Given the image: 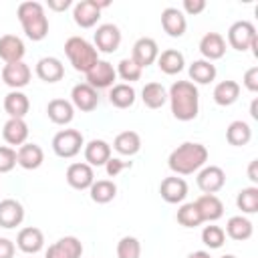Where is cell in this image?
<instances>
[{"instance_id": "6da1fadb", "label": "cell", "mask_w": 258, "mask_h": 258, "mask_svg": "<svg viewBox=\"0 0 258 258\" xmlns=\"http://www.w3.org/2000/svg\"><path fill=\"white\" fill-rule=\"evenodd\" d=\"M167 99L171 105V115L177 121H191L198 117L200 93L191 81H175L167 91Z\"/></svg>"}, {"instance_id": "7a4b0ae2", "label": "cell", "mask_w": 258, "mask_h": 258, "mask_svg": "<svg viewBox=\"0 0 258 258\" xmlns=\"http://www.w3.org/2000/svg\"><path fill=\"white\" fill-rule=\"evenodd\" d=\"M206 161H208L206 145L194 141H185L177 145L167 157V165L175 175H191L200 171L206 165Z\"/></svg>"}, {"instance_id": "3957f363", "label": "cell", "mask_w": 258, "mask_h": 258, "mask_svg": "<svg viewBox=\"0 0 258 258\" xmlns=\"http://www.w3.org/2000/svg\"><path fill=\"white\" fill-rule=\"evenodd\" d=\"M16 16H18V20L22 24L24 34L30 40L46 38V34H48V18H46L44 8H42L40 2H34V0L20 2L18 10H16Z\"/></svg>"}, {"instance_id": "277c9868", "label": "cell", "mask_w": 258, "mask_h": 258, "mask_svg": "<svg viewBox=\"0 0 258 258\" xmlns=\"http://www.w3.org/2000/svg\"><path fill=\"white\" fill-rule=\"evenodd\" d=\"M64 52H67L73 69L79 71V73L91 71L93 64H97V60H99V52H97L95 44H91L83 36H71V38H67Z\"/></svg>"}, {"instance_id": "5b68a950", "label": "cell", "mask_w": 258, "mask_h": 258, "mask_svg": "<svg viewBox=\"0 0 258 258\" xmlns=\"http://www.w3.org/2000/svg\"><path fill=\"white\" fill-rule=\"evenodd\" d=\"M85 145V139H83V133L77 131V129H62L58 131L54 137H52V151L62 157V159H71L75 157L81 147Z\"/></svg>"}, {"instance_id": "8992f818", "label": "cell", "mask_w": 258, "mask_h": 258, "mask_svg": "<svg viewBox=\"0 0 258 258\" xmlns=\"http://www.w3.org/2000/svg\"><path fill=\"white\" fill-rule=\"evenodd\" d=\"M111 2L109 0H103V2H97V0H81L73 6V20L77 26L81 28H91L97 24V20L101 18V10L107 8Z\"/></svg>"}, {"instance_id": "52a82bcc", "label": "cell", "mask_w": 258, "mask_h": 258, "mask_svg": "<svg viewBox=\"0 0 258 258\" xmlns=\"http://www.w3.org/2000/svg\"><path fill=\"white\" fill-rule=\"evenodd\" d=\"M256 40H258L256 28H254V24L248 22V20H238V22H234V24L228 28V42H230V46H232L234 50L244 52V50H248Z\"/></svg>"}, {"instance_id": "ba28073f", "label": "cell", "mask_w": 258, "mask_h": 258, "mask_svg": "<svg viewBox=\"0 0 258 258\" xmlns=\"http://www.w3.org/2000/svg\"><path fill=\"white\" fill-rule=\"evenodd\" d=\"M119 44H121V30H119L117 24L107 22V24L97 26V30H95V48H97V52L101 50L105 54H111L119 48Z\"/></svg>"}, {"instance_id": "9c48e42d", "label": "cell", "mask_w": 258, "mask_h": 258, "mask_svg": "<svg viewBox=\"0 0 258 258\" xmlns=\"http://www.w3.org/2000/svg\"><path fill=\"white\" fill-rule=\"evenodd\" d=\"M85 75H87V85H91L95 91L111 89L115 79H117V71L107 60H97V64H93V69L87 71Z\"/></svg>"}, {"instance_id": "30bf717a", "label": "cell", "mask_w": 258, "mask_h": 258, "mask_svg": "<svg viewBox=\"0 0 258 258\" xmlns=\"http://www.w3.org/2000/svg\"><path fill=\"white\" fill-rule=\"evenodd\" d=\"M157 56H159V46H157V42L153 38L141 36V38L135 40L133 50H131V58H133V62L137 67L145 69V67L153 64L157 60Z\"/></svg>"}, {"instance_id": "8fae6325", "label": "cell", "mask_w": 258, "mask_h": 258, "mask_svg": "<svg viewBox=\"0 0 258 258\" xmlns=\"http://www.w3.org/2000/svg\"><path fill=\"white\" fill-rule=\"evenodd\" d=\"M30 67L24 62V60H18V62H8L4 64L2 69V81L12 89V91H18L22 87H26L30 83Z\"/></svg>"}, {"instance_id": "7c38bea8", "label": "cell", "mask_w": 258, "mask_h": 258, "mask_svg": "<svg viewBox=\"0 0 258 258\" xmlns=\"http://www.w3.org/2000/svg\"><path fill=\"white\" fill-rule=\"evenodd\" d=\"M198 187L204 191V194H216L224 187L226 183V173L222 167L218 165H204L200 171H198Z\"/></svg>"}, {"instance_id": "4fadbf2b", "label": "cell", "mask_w": 258, "mask_h": 258, "mask_svg": "<svg viewBox=\"0 0 258 258\" xmlns=\"http://www.w3.org/2000/svg\"><path fill=\"white\" fill-rule=\"evenodd\" d=\"M71 103H73V107H77L79 111L91 113V111H95L97 105H99V95H97V91H95L91 85L79 83V85H75L73 91H71Z\"/></svg>"}, {"instance_id": "5bb4252c", "label": "cell", "mask_w": 258, "mask_h": 258, "mask_svg": "<svg viewBox=\"0 0 258 258\" xmlns=\"http://www.w3.org/2000/svg\"><path fill=\"white\" fill-rule=\"evenodd\" d=\"M81 254H83L81 240L75 236H64L48 246L44 258H81Z\"/></svg>"}, {"instance_id": "9a60e30c", "label": "cell", "mask_w": 258, "mask_h": 258, "mask_svg": "<svg viewBox=\"0 0 258 258\" xmlns=\"http://www.w3.org/2000/svg\"><path fill=\"white\" fill-rule=\"evenodd\" d=\"M95 181L93 167L89 163H71L67 167V183L75 189H89Z\"/></svg>"}, {"instance_id": "2e32d148", "label": "cell", "mask_w": 258, "mask_h": 258, "mask_svg": "<svg viewBox=\"0 0 258 258\" xmlns=\"http://www.w3.org/2000/svg\"><path fill=\"white\" fill-rule=\"evenodd\" d=\"M200 52L204 60H218L226 54V40L220 32H206L200 40Z\"/></svg>"}, {"instance_id": "e0dca14e", "label": "cell", "mask_w": 258, "mask_h": 258, "mask_svg": "<svg viewBox=\"0 0 258 258\" xmlns=\"http://www.w3.org/2000/svg\"><path fill=\"white\" fill-rule=\"evenodd\" d=\"M194 204H196V208H198V212L202 216V222H216V220H220L224 216V204L214 194H204Z\"/></svg>"}, {"instance_id": "ac0fdd59", "label": "cell", "mask_w": 258, "mask_h": 258, "mask_svg": "<svg viewBox=\"0 0 258 258\" xmlns=\"http://www.w3.org/2000/svg\"><path fill=\"white\" fill-rule=\"evenodd\" d=\"M24 220V208L20 202L12 200V198H6L0 202V228H16L20 226Z\"/></svg>"}, {"instance_id": "d6986e66", "label": "cell", "mask_w": 258, "mask_h": 258, "mask_svg": "<svg viewBox=\"0 0 258 258\" xmlns=\"http://www.w3.org/2000/svg\"><path fill=\"white\" fill-rule=\"evenodd\" d=\"M161 26L163 30L173 36V38H179L183 36L185 28H187V20L183 16V12L179 8H173V6H167L163 12H161Z\"/></svg>"}, {"instance_id": "ffe728a7", "label": "cell", "mask_w": 258, "mask_h": 258, "mask_svg": "<svg viewBox=\"0 0 258 258\" xmlns=\"http://www.w3.org/2000/svg\"><path fill=\"white\" fill-rule=\"evenodd\" d=\"M159 194L167 204H181L187 196V183H185V179H181L177 175L165 177L159 185Z\"/></svg>"}, {"instance_id": "44dd1931", "label": "cell", "mask_w": 258, "mask_h": 258, "mask_svg": "<svg viewBox=\"0 0 258 258\" xmlns=\"http://www.w3.org/2000/svg\"><path fill=\"white\" fill-rule=\"evenodd\" d=\"M26 46L22 42L20 36L16 34H4L0 36V58L8 64V62H18L24 58Z\"/></svg>"}, {"instance_id": "7402d4cb", "label": "cell", "mask_w": 258, "mask_h": 258, "mask_svg": "<svg viewBox=\"0 0 258 258\" xmlns=\"http://www.w3.org/2000/svg\"><path fill=\"white\" fill-rule=\"evenodd\" d=\"M16 246L24 252V254H36L42 250L44 246V236H42V230L34 228V226H28V228H22L16 236Z\"/></svg>"}, {"instance_id": "603a6c76", "label": "cell", "mask_w": 258, "mask_h": 258, "mask_svg": "<svg viewBox=\"0 0 258 258\" xmlns=\"http://www.w3.org/2000/svg\"><path fill=\"white\" fill-rule=\"evenodd\" d=\"M44 161V151L36 143H24L16 151V163L22 169H38Z\"/></svg>"}, {"instance_id": "cb8c5ba5", "label": "cell", "mask_w": 258, "mask_h": 258, "mask_svg": "<svg viewBox=\"0 0 258 258\" xmlns=\"http://www.w3.org/2000/svg\"><path fill=\"white\" fill-rule=\"evenodd\" d=\"M36 77L44 83H58L64 77V67L56 56H42L36 62Z\"/></svg>"}, {"instance_id": "d4e9b609", "label": "cell", "mask_w": 258, "mask_h": 258, "mask_svg": "<svg viewBox=\"0 0 258 258\" xmlns=\"http://www.w3.org/2000/svg\"><path fill=\"white\" fill-rule=\"evenodd\" d=\"M46 115L54 125H69L75 117V107L67 99H52L46 105Z\"/></svg>"}, {"instance_id": "484cf974", "label": "cell", "mask_w": 258, "mask_h": 258, "mask_svg": "<svg viewBox=\"0 0 258 258\" xmlns=\"http://www.w3.org/2000/svg\"><path fill=\"white\" fill-rule=\"evenodd\" d=\"M111 157V145L105 139H91L85 145V161L91 167H99L105 165Z\"/></svg>"}, {"instance_id": "4316f807", "label": "cell", "mask_w": 258, "mask_h": 258, "mask_svg": "<svg viewBox=\"0 0 258 258\" xmlns=\"http://www.w3.org/2000/svg\"><path fill=\"white\" fill-rule=\"evenodd\" d=\"M30 109V101L22 91H10L4 97V111L10 119H24Z\"/></svg>"}, {"instance_id": "83f0119b", "label": "cell", "mask_w": 258, "mask_h": 258, "mask_svg": "<svg viewBox=\"0 0 258 258\" xmlns=\"http://www.w3.org/2000/svg\"><path fill=\"white\" fill-rule=\"evenodd\" d=\"M2 137L8 145H24L28 139V125L24 119H8L2 127Z\"/></svg>"}, {"instance_id": "f1b7e54d", "label": "cell", "mask_w": 258, "mask_h": 258, "mask_svg": "<svg viewBox=\"0 0 258 258\" xmlns=\"http://www.w3.org/2000/svg\"><path fill=\"white\" fill-rule=\"evenodd\" d=\"M214 101L216 105L220 107H230L238 101L240 97V85L236 81H220L216 87H214Z\"/></svg>"}, {"instance_id": "f546056e", "label": "cell", "mask_w": 258, "mask_h": 258, "mask_svg": "<svg viewBox=\"0 0 258 258\" xmlns=\"http://www.w3.org/2000/svg\"><path fill=\"white\" fill-rule=\"evenodd\" d=\"M183 64H185V58L175 48H167V50L159 52V56H157V67L165 75H177V73H181L183 71Z\"/></svg>"}, {"instance_id": "4dcf8cb0", "label": "cell", "mask_w": 258, "mask_h": 258, "mask_svg": "<svg viewBox=\"0 0 258 258\" xmlns=\"http://www.w3.org/2000/svg\"><path fill=\"white\" fill-rule=\"evenodd\" d=\"M113 149L117 153H121V155H127V157L135 155L141 149V137H139V133H135V131H121L113 139Z\"/></svg>"}, {"instance_id": "1f68e13d", "label": "cell", "mask_w": 258, "mask_h": 258, "mask_svg": "<svg viewBox=\"0 0 258 258\" xmlns=\"http://www.w3.org/2000/svg\"><path fill=\"white\" fill-rule=\"evenodd\" d=\"M252 232H254V226L246 216H232L226 222V234L236 242L248 240L252 236Z\"/></svg>"}, {"instance_id": "d6a6232c", "label": "cell", "mask_w": 258, "mask_h": 258, "mask_svg": "<svg viewBox=\"0 0 258 258\" xmlns=\"http://www.w3.org/2000/svg\"><path fill=\"white\" fill-rule=\"evenodd\" d=\"M109 103L117 109H129L135 103V89L129 83L113 85L109 91Z\"/></svg>"}, {"instance_id": "836d02e7", "label": "cell", "mask_w": 258, "mask_h": 258, "mask_svg": "<svg viewBox=\"0 0 258 258\" xmlns=\"http://www.w3.org/2000/svg\"><path fill=\"white\" fill-rule=\"evenodd\" d=\"M141 99L149 109H161L167 101V91L161 83H147L141 91Z\"/></svg>"}, {"instance_id": "e575fe53", "label": "cell", "mask_w": 258, "mask_h": 258, "mask_svg": "<svg viewBox=\"0 0 258 258\" xmlns=\"http://www.w3.org/2000/svg\"><path fill=\"white\" fill-rule=\"evenodd\" d=\"M216 67L210 62V60H204V58H200V60H194L191 64H189V79L194 81V85L198 83V85H208V83H212L214 79H216Z\"/></svg>"}, {"instance_id": "d590c367", "label": "cell", "mask_w": 258, "mask_h": 258, "mask_svg": "<svg viewBox=\"0 0 258 258\" xmlns=\"http://www.w3.org/2000/svg\"><path fill=\"white\" fill-rule=\"evenodd\" d=\"M252 139V129L246 121H232L226 129V141L234 147H242Z\"/></svg>"}, {"instance_id": "8d00e7d4", "label": "cell", "mask_w": 258, "mask_h": 258, "mask_svg": "<svg viewBox=\"0 0 258 258\" xmlns=\"http://www.w3.org/2000/svg\"><path fill=\"white\" fill-rule=\"evenodd\" d=\"M89 191H91V200L95 204H109L117 196V185L111 179H97V181H93Z\"/></svg>"}, {"instance_id": "74e56055", "label": "cell", "mask_w": 258, "mask_h": 258, "mask_svg": "<svg viewBox=\"0 0 258 258\" xmlns=\"http://www.w3.org/2000/svg\"><path fill=\"white\" fill-rule=\"evenodd\" d=\"M236 206L244 214H256L258 212V187L256 185L242 187L236 196Z\"/></svg>"}, {"instance_id": "f35d334b", "label": "cell", "mask_w": 258, "mask_h": 258, "mask_svg": "<svg viewBox=\"0 0 258 258\" xmlns=\"http://www.w3.org/2000/svg\"><path fill=\"white\" fill-rule=\"evenodd\" d=\"M175 218H177V224H181L183 228H196V226L202 224V216H200V212H198V208H196L194 202L183 204L177 210V216Z\"/></svg>"}, {"instance_id": "ab89813d", "label": "cell", "mask_w": 258, "mask_h": 258, "mask_svg": "<svg viewBox=\"0 0 258 258\" xmlns=\"http://www.w3.org/2000/svg\"><path fill=\"white\" fill-rule=\"evenodd\" d=\"M141 242L135 236H123L117 242V258H139Z\"/></svg>"}, {"instance_id": "60d3db41", "label": "cell", "mask_w": 258, "mask_h": 258, "mask_svg": "<svg viewBox=\"0 0 258 258\" xmlns=\"http://www.w3.org/2000/svg\"><path fill=\"white\" fill-rule=\"evenodd\" d=\"M202 242L210 248V250H218V248H222L224 246V242H226V232L220 228V226H206L204 230H202Z\"/></svg>"}, {"instance_id": "b9f144b4", "label": "cell", "mask_w": 258, "mask_h": 258, "mask_svg": "<svg viewBox=\"0 0 258 258\" xmlns=\"http://www.w3.org/2000/svg\"><path fill=\"white\" fill-rule=\"evenodd\" d=\"M141 73H143V69L137 67V64L133 62V58H121L119 64H117V75H119L123 81H129V83L139 81V79H141Z\"/></svg>"}, {"instance_id": "7bdbcfd3", "label": "cell", "mask_w": 258, "mask_h": 258, "mask_svg": "<svg viewBox=\"0 0 258 258\" xmlns=\"http://www.w3.org/2000/svg\"><path fill=\"white\" fill-rule=\"evenodd\" d=\"M16 165V151L8 145H0V173H8Z\"/></svg>"}, {"instance_id": "ee69618b", "label": "cell", "mask_w": 258, "mask_h": 258, "mask_svg": "<svg viewBox=\"0 0 258 258\" xmlns=\"http://www.w3.org/2000/svg\"><path fill=\"white\" fill-rule=\"evenodd\" d=\"M127 167H131V161H123V159H119V157H109V161L105 163V169H107V175L109 177H115V175H119L123 169H127Z\"/></svg>"}, {"instance_id": "f6af8a7d", "label": "cell", "mask_w": 258, "mask_h": 258, "mask_svg": "<svg viewBox=\"0 0 258 258\" xmlns=\"http://www.w3.org/2000/svg\"><path fill=\"white\" fill-rule=\"evenodd\" d=\"M244 87L250 91V93H256L258 91V67H250L246 73H244Z\"/></svg>"}, {"instance_id": "bcb514c9", "label": "cell", "mask_w": 258, "mask_h": 258, "mask_svg": "<svg viewBox=\"0 0 258 258\" xmlns=\"http://www.w3.org/2000/svg\"><path fill=\"white\" fill-rule=\"evenodd\" d=\"M183 10L191 16L206 10V0H183Z\"/></svg>"}, {"instance_id": "7dc6e473", "label": "cell", "mask_w": 258, "mask_h": 258, "mask_svg": "<svg viewBox=\"0 0 258 258\" xmlns=\"http://www.w3.org/2000/svg\"><path fill=\"white\" fill-rule=\"evenodd\" d=\"M16 246L8 238H0V258H14Z\"/></svg>"}, {"instance_id": "c3c4849f", "label": "cell", "mask_w": 258, "mask_h": 258, "mask_svg": "<svg viewBox=\"0 0 258 258\" xmlns=\"http://www.w3.org/2000/svg\"><path fill=\"white\" fill-rule=\"evenodd\" d=\"M71 4H73L71 0H48V8L54 10V12H62V10H67Z\"/></svg>"}, {"instance_id": "681fc988", "label": "cell", "mask_w": 258, "mask_h": 258, "mask_svg": "<svg viewBox=\"0 0 258 258\" xmlns=\"http://www.w3.org/2000/svg\"><path fill=\"white\" fill-rule=\"evenodd\" d=\"M248 179H250L252 183L258 181V159H252V161H250V165H248Z\"/></svg>"}, {"instance_id": "f907efd6", "label": "cell", "mask_w": 258, "mask_h": 258, "mask_svg": "<svg viewBox=\"0 0 258 258\" xmlns=\"http://www.w3.org/2000/svg\"><path fill=\"white\" fill-rule=\"evenodd\" d=\"M187 258H212V256H210V252H206V250H196V252L187 254Z\"/></svg>"}, {"instance_id": "816d5d0a", "label": "cell", "mask_w": 258, "mask_h": 258, "mask_svg": "<svg viewBox=\"0 0 258 258\" xmlns=\"http://www.w3.org/2000/svg\"><path fill=\"white\" fill-rule=\"evenodd\" d=\"M250 117L252 119H258V99H254L252 105H250Z\"/></svg>"}, {"instance_id": "f5cc1de1", "label": "cell", "mask_w": 258, "mask_h": 258, "mask_svg": "<svg viewBox=\"0 0 258 258\" xmlns=\"http://www.w3.org/2000/svg\"><path fill=\"white\" fill-rule=\"evenodd\" d=\"M220 258H236L234 254H224V256H220Z\"/></svg>"}]
</instances>
